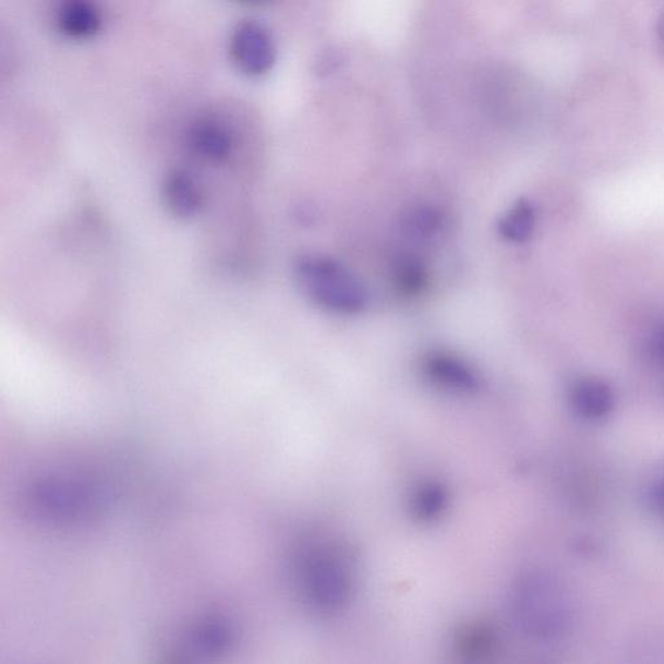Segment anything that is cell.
I'll return each mask as SVG.
<instances>
[{
	"instance_id": "obj_15",
	"label": "cell",
	"mask_w": 664,
	"mask_h": 664,
	"mask_svg": "<svg viewBox=\"0 0 664 664\" xmlns=\"http://www.w3.org/2000/svg\"><path fill=\"white\" fill-rule=\"evenodd\" d=\"M660 348H661V352L664 355V333L662 334V337L660 339Z\"/></svg>"
},
{
	"instance_id": "obj_8",
	"label": "cell",
	"mask_w": 664,
	"mask_h": 664,
	"mask_svg": "<svg viewBox=\"0 0 664 664\" xmlns=\"http://www.w3.org/2000/svg\"><path fill=\"white\" fill-rule=\"evenodd\" d=\"M60 31L67 37L86 39L100 31V13L92 0H63L58 12Z\"/></svg>"
},
{
	"instance_id": "obj_14",
	"label": "cell",
	"mask_w": 664,
	"mask_h": 664,
	"mask_svg": "<svg viewBox=\"0 0 664 664\" xmlns=\"http://www.w3.org/2000/svg\"><path fill=\"white\" fill-rule=\"evenodd\" d=\"M656 36H659L661 51L664 55V12L659 20V25H656Z\"/></svg>"
},
{
	"instance_id": "obj_12",
	"label": "cell",
	"mask_w": 664,
	"mask_h": 664,
	"mask_svg": "<svg viewBox=\"0 0 664 664\" xmlns=\"http://www.w3.org/2000/svg\"><path fill=\"white\" fill-rule=\"evenodd\" d=\"M396 286L407 295H416L426 287L427 265L416 255H402L395 263Z\"/></svg>"
},
{
	"instance_id": "obj_9",
	"label": "cell",
	"mask_w": 664,
	"mask_h": 664,
	"mask_svg": "<svg viewBox=\"0 0 664 664\" xmlns=\"http://www.w3.org/2000/svg\"><path fill=\"white\" fill-rule=\"evenodd\" d=\"M572 400L581 413L590 416H601L611 410L613 403L612 389L604 382L585 379L574 387Z\"/></svg>"
},
{
	"instance_id": "obj_13",
	"label": "cell",
	"mask_w": 664,
	"mask_h": 664,
	"mask_svg": "<svg viewBox=\"0 0 664 664\" xmlns=\"http://www.w3.org/2000/svg\"><path fill=\"white\" fill-rule=\"evenodd\" d=\"M447 505V492L439 484H424L414 493L413 511L416 518L431 520L440 516Z\"/></svg>"
},
{
	"instance_id": "obj_4",
	"label": "cell",
	"mask_w": 664,
	"mask_h": 664,
	"mask_svg": "<svg viewBox=\"0 0 664 664\" xmlns=\"http://www.w3.org/2000/svg\"><path fill=\"white\" fill-rule=\"evenodd\" d=\"M230 51L239 70L250 75L268 73L276 63V49L270 34L255 22L237 26L232 33Z\"/></svg>"
},
{
	"instance_id": "obj_1",
	"label": "cell",
	"mask_w": 664,
	"mask_h": 664,
	"mask_svg": "<svg viewBox=\"0 0 664 664\" xmlns=\"http://www.w3.org/2000/svg\"><path fill=\"white\" fill-rule=\"evenodd\" d=\"M300 593L313 611L334 614L351 601L354 572L351 557L334 543H313L297 559Z\"/></svg>"
},
{
	"instance_id": "obj_2",
	"label": "cell",
	"mask_w": 664,
	"mask_h": 664,
	"mask_svg": "<svg viewBox=\"0 0 664 664\" xmlns=\"http://www.w3.org/2000/svg\"><path fill=\"white\" fill-rule=\"evenodd\" d=\"M293 276L301 293L327 312L351 316L365 310L367 292L343 264L324 255L297 259Z\"/></svg>"
},
{
	"instance_id": "obj_10",
	"label": "cell",
	"mask_w": 664,
	"mask_h": 664,
	"mask_svg": "<svg viewBox=\"0 0 664 664\" xmlns=\"http://www.w3.org/2000/svg\"><path fill=\"white\" fill-rule=\"evenodd\" d=\"M536 225V212L527 201H520L506 212L498 222V232L506 241L523 243L532 236Z\"/></svg>"
},
{
	"instance_id": "obj_7",
	"label": "cell",
	"mask_w": 664,
	"mask_h": 664,
	"mask_svg": "<svg viewBox=\"0 0 664 664\" xmlns=\"http://www.w3.org/2000/svg\"><path fill=\"white\" fill-rule=\"evenodd\" d=\"M189 145L205 160L222 162L232 149V136L222 122L215 119L197 121L190 130Z\"/></svg>"
},
{
	"instance_id": "obj_6",
	"label": "cell",
	"mask_w": 664,
	"mask_h": 664,
	"mask_svg": "<svg viewBox=\"0 0 664 664\" xmlns=\"http://www.w3.org/2000/svg\"><path fill=\"white\" fill-rule=\"evenodd\" d=\"M162 197L167 207L180 218H191L203 207V193L186 170H173L162 183Z\"/></svg>"
},
{
	"instance_id": "obj_11",
	"label": "cell",
	"mask_w": 664,
	"mask_h": 664,
	"mask_svg": "<svg viewBox=\"0 0 664 664\" xmlns=\"http://www.w3.org/2000/svg\"><path fill=\"white\" fill-rule=\"evenodd\" d=\"M443 226L440 212L430 205H419L410 208L402 220L403 234L414 241H427L437 236Z\"/></svg>"
},
{
	"instance_id": "obj_5",
	"label": "cell",
	"mask_w": 664,
	"mask_h": 664,
	"mask_svg": "<svg viewBox=\"0 0 664 664\" xmlns=\"http://www.w3.org/2000/svg\"><path fill=\"white\" fill-rule=\"evenodd\" d=\"M422 367L427 379L448 391L471 394L481 385L475 370L467 361L448 352H430Z\"/></svg>"
},
{
	"instance_id": "obj_3",
	"label": "cell",
	"mask_w": 664,
	"mask_h": 664,
	"mask_svg": "<svg viewBox=\"0 0 664 664\" xmlns=\"http://www.w3.org/2000/svg\"><path fill=\"white\" fill-rule=\"evenodd\" d=\"M550 588L543 580L526 578L511 593V612L518 625L532 635H547L554 625Z\"/></svg>"
},
{
	"instance_id": "obj_16",
	"label": "cell",
	"mask_w": 664,
	"mask_h": 664,
	"mask_svg": "<svg viewBox=\"0 0 664 664\" xmlns=\"http://www.w3.org/2000/svg\"><path fill=\"white\" fill-rule=\"evenodd\" d=\"M239 2H243V3H258V2H263V0H239Z\"/></svg>"
}]
</instances>
